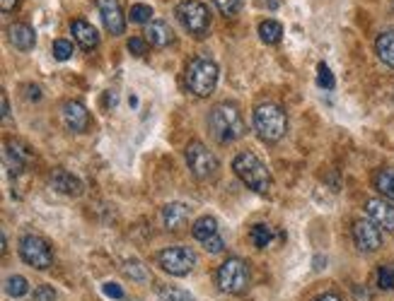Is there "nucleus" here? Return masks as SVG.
Instances as JSON below:
<instances>
[{
    "label": "nucleus",
    "mask_w": 394,
    "mask_h": 301,
    "mask_svg": "<svg viewBox=\"0 0 394 301\" xmlns=\"http://www.w3.org/2000/svg\"><path fill=\"white\" fill-rule=\"evenodd\" d=\"M71 31H73V36H75V41L85 51H92V49H97V46H99L97 29H94L92 24L87 22V20H73V22H71Z\"/></svg>",
    "instance_id": "18"
},
{
    "label": "nucleus",
    "mask_w": 394,
    "mask_h": 301,
    "mask_svg": "<svg viewBox=\"0 0 394 301\" xmlns=\"http://www.w3.org/2000/svg\"><path fill=\"white\" fill-rule=\"evenodd\" d=\"M51 188L63 195L78 198V195L82 193V181L78 176H73L71 171H66V169H56V171L51 173Z\"/></svg>",
    "instance_id": "15"
},
{
    "label": "nucleus",
    "mask_w": 394,
    "mask_h": 301,
    "mask_svg": "<svg viewBox=\"0 0 394 301\" xmlns=\"http://www.w3.org/2000/svg\"><path fill=\"white\" fill-rule=\"evenodd\" d=\"M5 292H8L13 299L24 297V294L29 292V284H27V279H24L22 275H10V277L5 279Z\"/></svg>",
    "instance_id": "25"
},
{
    "label": "nucleus",
    "mask_w": 394,
    "mask_h": 301,
    "mask_svg": "<svg viewBox=\"0 0 394 301\" xmlns=\"http://www.w3.org/2000/svg\"><path fill=\"white\" fill-rule=\"evenodd\" d=\"M20 0H0V8H3V13H13L15 8H17Z\"/></svg>",
    "instance_id": "37"
},
{
    "label": "nucleus",
    "mask_w": 394,
    "mask_h": 301,
    "mask_svg": "<svg viewBox=\"0 0 394 301\" xmlns=\"http://www.w3.org/2000/svg\"><path fill=\"white\" fill-rule=\"evenodd\" d=\"M124 275H129L131 279H138V282L148 279V270H145V265H140L138 261H126L124 263Z\"/></svg>",
    "instance_id": "29"
},
{
    "label": "nucleus",
    "mask_w": 394,
    "mask_h": 301,
    "mask_svg": "<svg viewBox=\"0 0 394 301\" xmlns=\"http://www.w3.org/2000/svg\"><path fill=\"white\" fill-rule=\"evenodd\" d=\"M365 213L380 229L394 231V205L387 203L385 198H370L365 203Z\"/></svg>",
    "instance_id": "12"
},
{
    "label": "nucleus",
    "mask_w": 394,
    "mask_h": 301,
    "mask_svg": "<svg viewBox=\"0 0 394 301\" xmlns=\"http://www.w3.org/2000/svg\"><path fill=\"white\" fill-rule=\"evenodd\" d=\"M129 51H131L133 56H143L145 51H148V41L140 39V36H133V39L129 41Z\"/></svg>",
    "instance_id": "34"
},
{
    "label": "nucleus",
    "mask_w": 394,
    "mask_h": 301,
    "mask_svg": "<svg viewBox=\"0 0 394 301\" xmlns=\"http://www.w3.org/2000/svg\"><path fill=\"white\" fill-rule=\"evenodd\" d=\"M375 188L380 191L382 198L394 203V169L392 167H385L375 173Z\"/></svg>",
    "instance_id": "22"
},
{
    "label": "nucleus",
    "mask_w": 394,
    "mask_h": 301,
    "mask_svg": "<svg viewBox=\"0 0 394 301\" xmlns=\"http://www.w3.org/2000/svg\"><path fill=\"white\" fill-rule=\"evenodd\" d=\"M155 261L165 272L175 275V277H184V275H189L194 270V265H196V253L187 246H170L157 253Z\"/></svg>",
    "instance_id": "8"
},
{
    "label": "nucleus",
    "mask_w": 394,
    "mask_h": 301,
    "mask_svg": "<svg viewBox=\"0 0 394 301\" xmlns=\"http://www.w3.org/2000/svg\"><path fill=\"white\" fill-rule=\"evenodd\" d=\"M73 56V44L66 39H56L54 41V58L56 61H68Z\"/></svg>",
    "instance_id": "30"
},
{
    "label": "nucleus",
    "mask_w": 394,
    "mask_h": 301,
    "mask_svg": "<svg viewBox=\"0 0 394 301\" xmlns=\"http://www.w3.org/2000/svg\"><path fill=\"white\" fill-rule=\"evenodd\" d=\"M375 51L385 65L394 68V31H385V34L377 36L375 41Z\"/></svg>",
    "instance_id": "21"
},
{
    "label": "nucleus",
    "mask_w": 394,
    "mask_h": 301,
    "mask_svg": "<svg viewBox=\"0 0 394 301\" xmlns=\"http://www.w3.org/2000/svg\"><path fill=\"white\" fill-rule=\"evenodd\" d=\"M314 301H341V299L336 297V294H322V297H317Z\"/></svg>",
    "instance_id": "40"
},
{
    "label": "nucleus",
    "mask_w": 394,
    "mask_h": 301,
    "mask_svg": "<svg viewBox=\"0 0 394 301\" xmlns=\"http://www.w3.org/2000/svg\"><path fill=\"white\" fill-rule=\"evenodd\" d=\"M31 299L34 301H56V292L49 287V284H39V287L34 289V294H31Z\"/></svg>",
    "instance_id": "33"
},
{
    "label": "nucleus",
    "mask_w": 394,
    "mask_h": 301,
    "mask_svg": "<svg viewBox=\"0 0 394 301\" xmlns=\"http://www.w3.org/2000/svg\"><path fill=\"white\" fill-rule=\"evenodd\" d=\"M104 294H107V297H112V299H124V289L119 287V284H114V282H107L104 284Z\"/></svg>",
    "instance_id": "36"
},
{
    "label": "nucleus",
    "mask_w": 394,
    "mask_h": 301,
    "mask_svg": "<svg viewBox=\"0 0 394 301\" xmlns=\"http://www.w3.org/2000/svg\"><path fill=\"white\" fill-rule=\"evenodd\" d=\"M20 256L27 265L36 268V270H46L54 265V251H51L49 241H44L41 236L27 234L20 241Z\"/></svg>",
    "instance_id": "9"
},
{
    "label": "nucleus",
    "mask_w": 394,
    "mask_h": 301,
    "mask_svg": "<svg viewBox=\"0 0 394 301\" xmlns=\"http://www.w3.org/2000/svg\"><path fill=\"white\" fill-rule=\"evenodd\" d=\"M213 5L225 15V17H228V15L240 13V8H242V0H213Z\"/></svg>",
    "instance_id": "32"
},
{
    "label": "nucleus",
    "mask_w": 394,
    "mask_h": 301,
    "mask_svg": "<svg viewBox=\"0 0 394 301\" xmlns=\"http://www.w3.org/2000/svg\"><path fill=\"white\" fill-rule=\"evenodd\" d=\"M177 17H180L182 27L196 39H203L211 29V13L198 0H184L177 5Z\"/></svg>",
    "instance_id": "6"
},
{
    "label": "nucleus",
    "mask_w": 394,
    "mask_h": 301,
    "mask_svg": "<svg viewBox=\"0 0 394 301\" xmlns=\"http://www.w3.org/2000/svg\"><path fill=\"white\" fill-rule=\"evenodd\" d=\"M184 157H187L189 171H191L198 181H208V178H213L215 173H218V160H215V155L203 142H198V140L189 142Z\"/></svg>",
    "instance_id": "7"
},
{
    "label": "nucleus",
    "mask_w": 394,
    "mask_h": 301,
    "mask_svg": "<svg viewBox=\"0 0 394 301\" xmlns=\"http://www.w3.org/2000/svg\"><path fill=\"white\" fill-rule=\"evenodd\" d=\"M145 41L150 46H155V49H165V46H170L175 41V31H172L167 22H162V20H152L148 27H145Z\"/></svg>",
    "instance_id": "16"
},
{
    "label": "nucleus",
    "mask_w": 394,
    "mask_h": 301,
    "mask_svg": "<svg viewBox=\"0 0 394 301\" xmlns=\"http://www.w3.org/2000/svg\"><path fill=\"white\" fill-rule=\"evenodd\" d=\"M10 41H13V46L17 51H31L36 44V34L34 29L29 27V24L24 22H17L10 27Z\"/></svg>",
    "instance_id": "19"
},
{
    "label": "nucleus",
    "mask_w": 394,
    "mask_h": 301,
    "mask_svg": "<svg viewBox=\"0 0 394 301\" xmlns=\"http://www.w3.org/2000/svg\"><path fill=\"white\" fill-rule=\"evenodd\" d=\"M189 217H191V208L184 203H167L162 208V222L170 231H180L187 226Z\"/></svg>",
    "instance_id": "14"
},
{
    "label": "nucleus",
    "mask_w": 394,
    "mask_h": 301,
    "mask_svg": "<svg viewBox=\"0 0 394 301\" xmlns=\"http://www.w3.org/2000/svg\"><path fill=\"white\" fill-rule=\"evenodd\" d=\"M160 301H194L191 294L182 287H172V284H162L160 289Z\"/></svg>",
    "instance_id": "26"
},
{
    "label": "nucleus",
    "mask_w": 394,
    "mask_h": 301,
    "mask_svg": "<svg viewBox=\"0 0 394 301\" xmlns=\"http://www.w3.org/2000/svg\"><path fill=\"white\" fill-rule=\"evenodd\" d=\"M317 84L322 89H334V75H332V70H329L324 63H319V68H317Z\"/></svg>",
    "instance_id": "31"
},
{
    "label": "nucleus",
    "mask_w": 394,
    "mask_h": 301,
    "mask_svg": "<svg viewBox=\"0 0 394 301\" xmlns=\"http://www.w3.org/2000/svg\"><path fill=\"white\" fill-rule=\"evenodd\" d=\"M29 162H31V155L27 152V147H22L20 142H8V147H5V167H8L10 173L17 176Z\"/></svg>",
    "instance_id": "17"
},
{
    "label": "nucleus",
    "mask_w": 394,
    "mask_h": 301,
    "mask_svg": "<svg viewBox=\"0 0 394 301\" xmlns=\"http://www.w3.org/2000/svg\"><path fill=\"white\" fill-rule=\"evenodd\" d=\"M0 102H3V118H8L10 116V102H8V94H0Z\"/></svg>",
    "instance_id": "38"
},
{
    "label": "nucleus",
    "mask_w": 394,
    "mask_h": 301,
    "mask_svg": "<svg viewBox=\"0 0 394 301\" xmlns=\"http://www.w3.org/2000/svg\"><path fill=\"white\" fill-rule=\"evenodd\" d=\"M233 171L238 173V178L247 188H251L256 193H269L271 173L254 152H240L233 160Z\"/></svg>",
    "instance_id": "2"
},
{
    "label": "nucleus",
    "mask_w": 394,
    "mask_h": 301,
    "mask_svg": "<svg viewBox=\"0 0 394 301\" xmlns=\"http://www.w3.org/2000/svg\"><path fill=\"white\" fill-rule=\"evenodd\" d=\"M191 234L196 241H201V244H206L208 239H213V236H218V219L215 217H201L196 219V224L191 226Z\"/></svg>",
    "instance_id": "20"
},
{
    "label": "nucleus",
    "mask_w": 394,
    "mask_h": 301,
    "mask_svg": "<svg viewBox=\"0 0 394 301\" xmlns=\"http://www.w3.org/2000/svg\"><path fill=\"white\" fill-rule=\"evenodd\" d=\"M218 84V65L206 56H198L187 68V87L196 97H211Z\"/></svg>",
    "instance_id": "4"
},
{
    "label": "nucleus",
    "mask_w": 394,
    "mask_h": 301,
    "mask_svg": "<svg viewBox=\"0 0 394 301\" xmlns=\"http://www.w3.org/2000/svg\"><path fill=\"white\" fill-rule=\"evenodd\" d=\"M152 8L150 5H143V3H136V5H131V13H129V17H131V22H136V24H150L152 22Z\"/></svg>",
    "instance_id": "27"
},
{
    "label": "nucleus",
    "mask_w": 394,
    "mask_h": 301,
    "mask_svg": "<svg viewBox=\"0 0 394 301\" xmlns=\"http://www.w3.org/2000/svg\"><path fill=\"white\" fill-rule=\"evenodd\" d=\"M203 248H206L208 253H223V248H225V241H223V236H213V239H208L206 244H203Z\"/></svg>",
    "instance_id": "35"
},
{
    "label": "nucleus",
    "mask_w": 394,
    "mask_h": 301,
    "mask_svg": "<svg viewBox=\"0 0 394 301\" xmlns=\"http://www.w3.org/2000/svg\"><path fill=\"white\" fill-rule=\"evenodd\" d=\"M218 287L225 294H242L249 287V263L242 258H228L225 263H220L218 268Z\"/></svg>",
    "instance_id": "5"
},
{
    "label": "nucleus",
    "mask_w": 394,
    "mask_h": 301,
    "mask_svg": "<svg viewBox=\"0 0 394 301\" xmlns=\"http://www.w3.org/2000/svg\"><path fill=\"white\" fill-rule=\"evenodd\" d=\"M27 97H29V99H34V102H36V99H41L39 87H31V84H29V87H27Z\"/></svg>",
    "instance_id": "39"
},
{
    "label": "nucleus",
    "mask_w": 394,
    "mask_h": 301,
    "mask_svg": "<svg viewBox=\"0 0 394 301\" xmlns=\"http://www.w3.org/2000/svg\"><path fill=\"white\" fill-rule=\"evenodd\" d=\"M353 241L363 253H375L382 246V231L372 219H358L353 224Z\"/></svg>",
    "instance_id": "10"
},
{
    "label": "nucleus",
    "mask_w": 394,
    "mask_h": 301,
    "mask_svg": "<svg viewBox=\"0 0 394 301\" xmlns=\"http://www.w3.org/2000/svg\"><path fill=\"white\" fill-rule=\"evenodd\" d=\"M249 239L256 248H266V246H271V241H273V229L269 224H254L249 231Z\"/></svg>",
    "instance_id": "24"
},
{
    "label": "nucleus",
    "mask_w": 394,
    "mask_h": 301,
    "mask_svg": "<svg viewBox=\"0 0 394 301\" xmlns=\"http://www.w3.org/2000/svg\"><path fill=\"white\" fill-rule=\"evenodd\" d=\"M254 130L264 142H278L288 130V116L278 104H259L254 109Z\"/></svg>",
    "instance_id": "3"
},
{
    "label": "nucleus",
    "mask_w": 394,
    "mask_h": 301,
    "mask_svg": "<svg viewBox=\"0 0 394 301\" xmlns=\"http://www.w3.org/2000/svg\"><path fill=\"white\" fill-rule=\"evenodd\" d=\"M377 287L385 289V292H392L394 289V265H382L377 270Z\"/></svg>",
    "instance_id": "28"
},
{
    "label": "nucleus",
    "mask_w": 394,
    "mask_h": 301,
    "mask_svg": "<svg viewBox=\"0 0 394 301\" xmlns=\"http://www.w3.org/2000/svg\"><path fill=\"white\" fill-rule=\"evenodd\" d=\"M208 125H211V133L218 142H235L245 135L242 111L233 102H223L213 107L211 116H208Z\"/></svg>",
    "instance_id": "1"
},
{
    "label": "nucleus",
    "mask_w": 394,
    "mask_h": 301,
    "mask_svg": "<svg viewBox=\"0 0 394 301\" xmlns=\"http://www.w3.org/2000/svg\"><path fill=\"white\" fill-rule=\"evenodd\" d=\"M259 36L264 44H278V41L283 39L281 22H276V20H264V22L259 24Z\"/></svg>",
    "instance_id": "23"
},
{
    "label": "nucleus",
    "mask_w": 394,
    "mask_h": 301,
    "mask_svg": "<svg viewBox=\"0 0 394 301\" xmlns=\"http://www.w3.org/2000/svg\"><path fill=\"white\" fill-rule=\"evenodd\" d=\"M63 121L73 133H85L90 128V111L80 102H66L63 104Z\"/></svg>",
    "instance_id": "13"
},
{
    "label": "nucleus",
    "mask_w": 394,
    "mask_h": 301,
    "mask_svg": "<svg viewBox=\"0 0 394 301\" xmlns=\"http://www.w3.org/2000/svg\"><path fill=\"white\" fill-rule=\"evenodd\" d=\"M99 15H102V22L112 36H122L126 31V17L119 0H97Z\"/></svg>",
    "instance_id": "11"
}]
</instances>
